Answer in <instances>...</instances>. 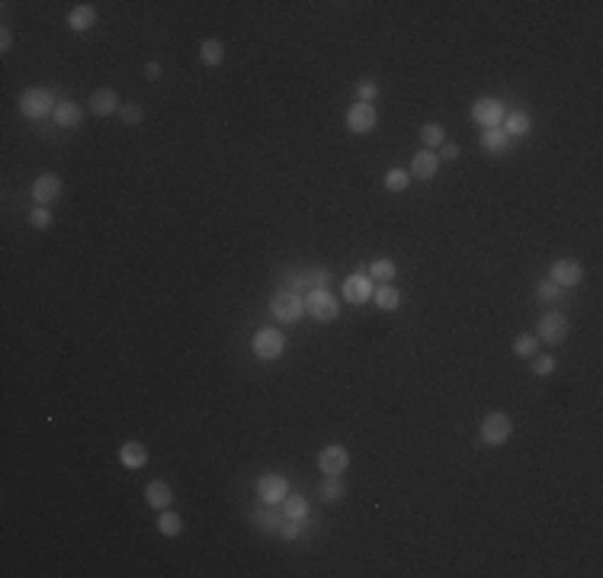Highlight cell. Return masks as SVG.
Wrapping results in <instances>:
<instances>
[{
  "label": "cell",
  "instance_id": "6da1fadb",
  "mask_svg": "<svg viewBox=\"0 0 603 578\" xmlns=\"http://www.w3.org/2000/svg\"><path fill=\"white\" fill-rule=\"evenodd\" d=\"M55 97H52L49 91H42V87H35V91H26L20 97V112L26 119H45V116H55Z\"/></svg>",
  "mask_w": 603,
  "mask_h": 578
},
{
  "label": "cell",
  "instance_id": "7a4b0ae2",
  "mask_svg": "<svg viewBox=\"0 0 603 578\" xmlns=\"http://www.w3.org/2000/svg\"><path fill=\"white\" fill-rule=\"evenodd\" d=\"M513 434V421L507 418L504 411H494V415H488L485 421H481V444L485 446H500L507 444Z\"/></svg>",
  "mask_w": 603,
  "mask_h": 578
},
{
  "label": "cell",
  "instance_id": "3957f363",
  "mask_svg": "<svg viewBox=\"0 0 603 578\" xmlns=\"http://www.w3.org/2000/svg\"><path fill=\"white\" fill-rule=\"evenodd\" d=\"M331 286V270H298L286 277V293H315V289H327Z\"/></svg>",
  "mask_w": 603,
  "mask_h": 578
},
{
  "label": "cell",
  "instance_id": "277c9868",
  "mask_svg": "<svg viewBox=\"0 0 603 578\" xmlns=\"http://www.w3.org/2000/svg\"><path fill=\"white\" fill-rule=\"evenodd\" d=\"M565 337H568V318H565L562 312L542 315L539 325H536V341H542V344H562Z\"/></svg>",
  "mask_w": 603,
  "mask_h": 578
},
{
  "label": "cell",
  "instance_id": "5b68a950",
  "mask_svg": "<svg viewBox=\"0 0 603 578\" xmlns=\"http://www.w3.org/2000/svg\"><path fill=\"white\" fill-rule=\"evenodd\" d=\"M270 312L276 315L283 325H292V321H298L302 318V312H305V299L298 293H276L273 296V302H270Z\"/></svg>",
  "mask_w": 603,
  "mask_h": 578
},
{
  "label": "cell",
  "instance_id": "8992f818",
  "mask_svg": "<svg viewBox=\"0 0 603 578\" xmlns=\"http://www.w3.org/2000/svg\"><path fill=\"white\" fill-rule=\"evenodd\" d=\"M283 350H286V337L276 328H260L254 335V354L260 360H276V357H283Z\"/></svg>",
  "mask_w": 603,
  "mask_h": 578
},
{
  "label": "cell",
  "instance_id": "52a82bcc",
  "mask_svg": "<svg viewBox=\"0 0 603 578\" xmlns=\"http://www.w3.org/2000/svg\"><path fill=\"white\" fill-rule=\"evenodd\" d=\"M504 116H507V110H504V103H500V100L481 97V100H475V103H472V119H475L479 126H485V129H498L500 122H504Z\"/></svg>",
  "mask_w": 603,
  "mask_h": 578
},
{
  "label": "cell",
  "instance_id": "ba28073f",
  "mask_svg": "<svg viewBox=\"0 0 603 578\" xmlns=\"http://www.w3.org/2000/svg\"><path fill=\"white\" fill-rule=\"evenodd\" d=\"M305 312L315 321H334L337 318V299L327 289H315V293L305 296Z\"/></svg>",
  "mask_w": 603,
  "mask_h": 578
},
{
  "label": "cell",
  "instance_id": "9c48e42d",
  "mask_svg": "<svg viewBox=\"0 0 603 578\" xmlns=\"http://www.w3.org/2000/svg\"><path fill=\"white\" fill-rule=\"evenodd\" d=\"M347 466H350V450L347 446L331 444V446H324V450L318 453V469L324 475H340Z\"/></svg>",
  "mask_w": 603,
  "mask_h": 578
},
{
  "label": "cell",
  "instance_id": "30bf717a",
  "mask_svg": "<svg viewBox=\"0 0 603 578\" xmlns=\"http://www.w3.org/2000/svg\"><path fill=\"white\" fill-rule=\"evenodd\" d=\"M375 122H379V116H375L373 103H353L347 110V129L356 135H366L375 129Z\"/></svg>",
  "mask_w": 603,
  "mask_h": 578
},
{
  "label": "cell",
  "instance_id": "8fae6325",
  "mask_svg": "<svg viewBox=\"0 0 603 578\" xmlns=\"http://www.w3.org/2000/svg\"><path fill=\"white\" fill-rule=\"evenodd\" d=\"M373 279L366 273H353V277L344 279V299L353 302V306H363L366 299H373Z\"/></svg>",
  "mask_w": 603,
  "mask_h": 578
},
{
  "label": "cell",
  "instance_id": "7c38bea8",
  "mask_svg": "<svg viewBox=\"0 0 603 578\" xmlns=\"http://www.w3.org/2000/svg\"><path fill=\"white\" fill-rule=\"evenodd\" d=\"M257 495H260L264 504H283V498L289 495V482L283 475H264L257 482Z\"/></svg>",
  "mask_w": 603,
  "mask_h": 578
},
{
  "label": "cell",
  "instance_id": "4fadbf2b",
  "mask_svg": "<svg viewBox=\"0 0 603 578\" xmlns=\"http://www.w3.org/2000/svg\"><path fill=\"white\" fill-rule=\"evenodd\" d=\"M549 279L555 286H578L584 279V267L578 260H555L552 270H549Z\"/></svg>",
  "mask_w": 603,
  "mask_h": 578
},
{
  "label": "cell",
  "instance_id": "5bb4252c",
  "mask_svg": "<svg viewBox=\"0 0 603 578\" xmlns=\"http://www.w3.org/2000/svg\"><path fill=\"white\" fill-rule=\"evenodd\" d=\"M33 196H35V202H39V206H52V202L62 196V177H58V174H42V177H35Z\"/></svg>",
  "mask_w": 603,
  "mask_h": 578
},
{
  "label": "cell",
  "instance_id": "9a60e30c",
  "mask_svg": "<svg viewBox=\"0 0 603 578\" xmlns=\"http://www.w3.org/2000/svg\"><path fill=\"white\" fill-rule=\"evenodd\" d=\"M437 170H440L437 151H427V148H423V151H417L414 158H411V170H408V174L417 177V180H430Z\"/></svg>",
  "mask_w": 603,
  "mask_h": 578
},
{
  "label": "cell",
  "instance_id": "2e32d148",
  "mask_svg": "<svg viewBox=\"0 0 603 578\" xmlns=\"http://www.w3.org/2000/svg\"><path fill=\"white\" fill-rule=\"evenodd\" d=\"M145 498H148V504H151V508L164 511V508H170V502H174V488L167 485L164 479H154V482H148Z\"/></svg>",
  "mask_w": 603,
  "mask_h": 578
},
{
  "label": "cell",
  "instance_id": "e0dca14e",
  "mask_svg": "<svg viewBox=\"0 0 603 578\" xmlns=\"http://www.w3.org/2000/svg\"><path fill=\"white\" fill-rule=\"evenodd\" d=\"M254 527L257 530H267V533H279V524H283L286 514H279L276 504H260V508L254 511Z\"/></svg>",
  "mask_w": 603,
  "mask_h": 578
},
{
  "label": "cell",
  "instance_id": "ac0fdd59",
  "mask_svg": "<svg viewBox=\"0 0 603 578\" xmlns=\"http://www.w3.org/2000/svg\"><path fill=\"white\" fill-rule=\"evenodd\" d=\"M119 460H122L125 469H141L148 463V450L139 444V440H129V444H122V450H119Z\"/></svg>",
  "mask_w": 603,
  "mask_h": 578
},
{
  "label": "cell",
  "instance_id": "d6986e66",
  "mask_svg": "<svg viewBox=\"0 0 603 578\" xmlns=\"http://www.w3.org/2000/svg\"><path fill=\"white\" fill-rule=\"evenodd\" d=\"M52 119H55L62 129H77L81 126V119H83V110L77 103H71V100H64V103L55 106V116Z\"/></svg>",
  "mask_w": 603,
  "mask_h": 578
},
{
  "label": "cell",
  "instance_id": "ffe728a7",
  "mask_svg": "<svg viewBox=\"0 0 603 578\" xmlns=\"http://www.w3.org/2000/svg\"><path fill=\"white\" fill-rule=\"evenodd\" d=\"M90 110L97 112V116H110V112L122 110V106H119V93L116 91H93L90 93Z\"/></svg>",
  "mask_w": 603,
  "mask_h": 578
},
{
  "label": "cell",
  "instance_id": "44dd1931",
  "mask_svg": "<svg viewBox=\"0 0 603 578\" xmlns=\"http://www.w3.org/2000/svg\"><path fill=\"white\" fill-rule=\"evenodd\" d=\"M529 129H533V122H529L527 112H507L504 116L507 139H523V135H529Z\"/></svg>",
  "mask_w": 603,
  "mask_h": 578
},
{
  "label": "cell",
  "instance_id": "7402d4cb",
  "mask_svg": "<svg viewBox=\"0 0 603 578\" xmlns=\"http://www.w3.org/2000/svg\"><path fill=\"white\" fill-rule=\"evenodd\" d=\"M93 23H97V10L90 7V4H81V7H74L68 13V26L74 29V33H83V29H90Z\"/></svg>",
  "mask_w": 603,
  "mask_h": 578
},
{
  "label": "cell",
  "instance_id": "603a6c76",
  "mask_svg": "<svg viewBox=\"0 0 603 578\" xmlns=\"http://www.w3.org/2000/svg\"><path fill=\"white\" fill-rule=\"evenodd\" d=\"M199 62L209 64V68L222 64L225 62V42H218V39H206V42L199 45Z\"/></svg>",
  "mask_w": 603,
  "mask_h": 578
},
{
  "label": "cell",
  "instance_id": "cb8c5ba5",
  "mask_svg": "<svg viewBox=\"0 0 603 578\" xmlns=\"http://www.w3.org/2000/svg\"><path fill=\"white\" fill-rule=\"evenodd\" d=\"M373 283H392L395 279V264L389 258H379L375 264H369V273H366Z\"/></svg>",
  "mask_w": 603,
  "mask_h": 578
},
{
  "label": "cell",
  "instance_id": "d4e9b609",
  "mask_svg": "<svg viewBox=\"0 0 603 578\" xmlns=\"http://www.w3.org/2000/svg\"><path fill=\"white\" fill-rule=\"evenodd\" d=\"M481 145H485L491 154H504L507 148H510V139H507L504 129H488V132L481 135Z\"/></svg>",
  "mask_w": 603,
  "mask_h": 578
},
{
  "label": "cell",
  "instance_id": "484cf974",
  "mask_svg": "<svg viewBox=\"0 0 603 578\" xmlns=\"http://www.w3.org/2000/svg\"><path fill=\"white\" fill-rule=\"evenodd\" d=\"M321 498L324 502H340L344 498V492H347V485H344V479L340 475H324V482H321Z\"/></svg>",
  "mask_w": 603,
  "mask_h": 578
},
{
  "label": "cell",
  "instance_id": "4316f807",
  "mask_svg": "<svg viewBox=\"0 0 603 578\" xmlns=\"http://www.w3.org/2000/svg\"><path fill=\"white\" fill-rule=\"evenodd\" d=\"M283 514L292 517V521H305L308 517V502L298 498V495H286L283 498Z\"/></svg>",
  "mask_w": 603,
  "mask_h": 578
},
{
  "label": "cell",
  "instance_id": "83f0119b",
  "mask_svg": "<svg viewBox=\"0 0 603 578\" xmlns=\"http://www.w3.org/2000/svg\"><path fill=\"white\" fill-rule=\"evenodd\" d=\"M373 299L379 308H398V302H402V296H398V289H392L389 283H382L379 289H373Z\"/></svg>",
  "mask_w": 603,
  "mask_h": 578
},
{
  "label": "cell",
  "instance_id": "f1b7e54d",
  "mask_svg": "<svg viewBox=\"0 0 603 578\" xmlns=\"http://www.w3.org/2000/svg\"><path fill=\"white\" fill-rule=\"evenodd\" d=\"M408 187H411V174L404 168H392L389 174H385V190H392V193H404Z\"/></svg>",
  "mask_w": 603,
  "mask_h": 578
},
{
  "label": "cell",
  "instance_id": "f546056e",
  "mask_svg": "<svg viewBox=\"0 0 603 578\" xmlns=\"http://www.w3.org/2000/svg\"><path fill=\"white\" fill-rule=\"evenodd\" d=\"M158 530H160V533H164V536H177V533H180V530H183V517H180V514H174V511H167V508H164V514L158 517Z\"/></svg>",
  "mask_w": 603,
  "mask_h": 578
},
{
  "label": "cell",
  "instance_id": "4dcf8cb0",
  "mask_svg": "<svg viewBox=\"0 0 603 578\" xmlns=\"http://www.w3.org/2000/svg\"><path fill=\"white\" fill-rule=\"evenodd\" d=\"M443 126H437V122H427V126L421 129V141H423V148L427 151H433V148H440L443 145Z\"/></svg>",
  "mask_w": 603,
  "mask_h": 578
},
{
  "label": "cell",
  "instance_id": "1f68e13d",
  "mask_svg": "<svg viewBox=\"0 0 603 578\" xmlns=\"http://www.w3.org/2000/svg\"><path fill=\"white\" fill-rule=\"evenodd\" d=\"M536 299L546 302V306H552V302L562 299V286H555L552 279H542V283L536 286Z\"/></svg>",
  "mask_w": 603,
  "mask_h": 578
},
{
  "label": "cell",
  "instance_id": "d6a6232c",
  "mask_svg": "<svg viewBox=\"0 0 603 578\" xmlns=\"http://www.w3.org/2000/svg\"><path fill=\"white\" fill-rule=\"evenodd\" d=\"M536 344H539V341H536L533 335H520L517 341H513V354L527 357V360H529V357H536Z\"/></svg>",
  "mask_w": 603,
  "mask_h": 578
},
{
  "label": "cell",
  "instance_id": "836d02e7",
  "mask_svg": "<svg viewBox=\"0 0 603 578\" xmlns=\"http://www.w3.org/2000/svg\"><path fill=\"white\" fill-rule=\"evenodd\" d=\"M29 225H33V229H49V225H52L49 206H35V209L29 212Z\"/></svg>",
  "mask_w": 603,
  "mask_h": 578
},
{
  "label": "cell",
  "instance_id": "e575fe53",
  "mask_svg": "<svg viewBox=\"0 0 603 578\" xmlns=\"http://www.w3.org/2000/svg\"><path fill=\"white\" fill-rule=\"evenodd\" d=\"M529 360H533V373L536 376H549V373H552L555 369V360L549 354H539V357H529Z\"/></svg>",
  "mask_w": 603,
  "mask_h": 578
},
{
  "label": "cell",
  "instance_id": "d590c367",
  "mask_svg": "<svg viewBox=\"0 0 603 578\" xmlns=\"http://www.w3.org/2000/svg\"><path fill=\"white\" fill-rule=\"evenodd\" d=\"M302 524H305V521H292V517H283V524H279V536H283V540H295V536L302 533Z\"/></svg>",
  "mask_w": 603,
  "mask_h": 578
},
{
  "label": "cell",
  "instance_id": "8d00e7d4",
  "mask_svg": "<svg viewBox=\"0 0 603 578\" xmlns=\"http://www.w3.org/2000/svg\"><path fill=\"white\" fill-rule=\"evenodd\" d=\"M119 112H122L125 126H139V122H141V106L139 103H122V110H119Z\"/></svg>",
  "mask_w": 603,
  "mask_h": 578
},
{
  "label": "cell",
  "instance_id": "74e56055",
  "mask_svg": "<svg viewBox=\"0 0 603 578\" xmlns=\"http://www.w3.org/2000/svg\"><path fill=\"white\" fill-rule=\"evenodd\" d=\"M356 93H360V103H373V100L379 97V84H373V81H363Z\"/></svg>",
  "mask_w": 603,
  "mask_h": 578
},
{
  "label": "cell",
  "instance_id": "f35d334b",
  "mask_svg": "<svg viewBox=\"0 0 603 578\" xmlns=\"http://www.w3.org/2000/svg\"><path fill=\"white\" fill-rule=\"evenodd\" d=\"M459 154H462V148L452 145V141H443V145H440V154H437V158H440V161H456Z\"/></svg>",
  "mask_w": 603,
  "mask_h": 578
},
{
  "label": "cell",
  "instance_id": "ab89813d",
  "mask_svg": "<svg viewBox=\"0 0 603 578\" xmlns=\"http://www.w3.org/2000/svg\"><path fill=\"white\" fill-rule=\"evenodd\" d=\"M145 77H148V81H158V77H160V64L158 62L145 64Z\"/></svg>",
  "mask_w": 603,
  "mask_h": 578
},
{
  "label": "cell",
  "instance_id": "60d3db41",
  "mask_svg": "<svg viewBox=\"0 0 603 578\" xmlns=\"http://www.w3.org/2000/svg\"><path fill=\"white\" fill-rule=\"evenodd\" d=\"M0 33H4V35H0V49L10 52V45H13V35H10V29H0Z\"/></svg>",
  "mask_w": 603,
  "mask_h": 578
}]
</instances>
